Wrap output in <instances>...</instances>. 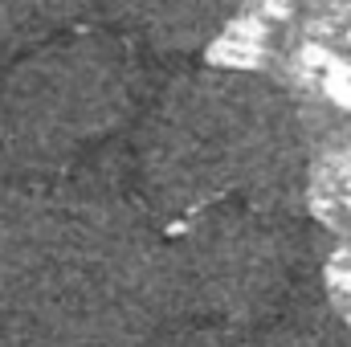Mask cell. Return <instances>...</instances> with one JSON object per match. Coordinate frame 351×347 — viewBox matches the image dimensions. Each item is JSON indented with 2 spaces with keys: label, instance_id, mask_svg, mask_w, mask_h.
Wrapping results in <instances>:
<instances>
[{
  "label": "cell",
  "instance_id": "3957f363",
  "mask_svg": "<svg viewBox=\"0 0 351 347\" xmlns=\"http://www.w3.org/2000/svg\"><path fill=\"white\" fill-rule=\"evenodd\" d=\"M180 315L192 323L262 327L327 298V241L306 204L233 200L176 225Z\"/></svg>",
  "mask_w": 351,
  "mask_h": 347
},
{
  "label": "cell",
  "instance_id": "277c9868",
  "mask_svg": "<svg viewBox=\"0 0 351 347\" xmlns=\"http://www.w3.org/2000/svg\"><path fill=\"white\" fill-rule=\"evenodd\" d=\"M241 0H127L119 25L160 53H196L217 41Z\"/></svg>",
  "mask_w": 351,
  "mask_h": 347
},
{
  "label": "cell",
  "instance_id": "7a4b0ae2",
  "mask_svg": "<svg viewBox=\"0 0 351 347\" xmlns=\"http://www.w3.org/2000/svg\"><path fill=\"white\" fill-rule=\"evenodd\" d=\"M143 98V66L127 33L94 25L37 41L0 74V168L21 184L62 180L119 135Z\"/></svg>",
  "mask_w": 351,
  "mask_h": 347
},
{
  "label": "cell",
  "instance_id": "5b68a950",
  "mask_svg": "<svg viewBox=\"0 0 351 347\" xmlns=\"http://www.w3.org/2000/svg\"><path fill=\"white\" fill-rule=\"evenodd\" d=\"M45 29V21L37 16L33 0H0V74L29 49V41H37Z\"/></svg>",
  "mask_w": 351,
  "mask_h": 347
},
{
  "label": "cell",
  "instance_id": "8992f818",
  "mask_svg": "<svg viewBox=\"0 0 351 347\" xmlns=\"http://www.w3.org/2000/svg\"><path fill=\"white\" fill-rule=\"evenodd\" d=\"M0 180H4V168H0Z\"/></svg>",
  "mask_w": 351,
  "mask_h": 347
},
{
  "label": "cell",
  "instance_id": "6da1fadb",
  "mask_svg": "<svg viewBox=\"0 0 351 347\" xmlns=\"http://www.w3.org/2000/svg\"><path fill=\"white\" fill-rule=\"evenodd\" d=\"M135 172L147 208L176 225L233 200L306 204V119L265 74L196 66L147 106Z\"/></svg>",
  "mask_w": 351,
  "mask_h": 347
}]
</instances>
